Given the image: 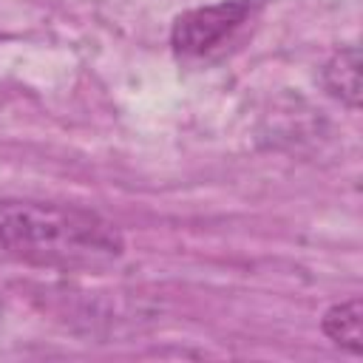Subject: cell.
Masks as SVG:
<instances>
[{"instance_id": "7a4b0ae2", "label": "cell", "mask_w": 363, "mask_h": 363, "mask_svg": "<svg viewBox=\"0 0 363 363\" xmlns=\"http://www.w3.org/2000/svg\"><path fill=\"white\" fill-rule=\"evenodd\" d=\"M252 0H218L213 6L190 9L173 23V48L182 57H204L230 40L250 17Z\"/></svg>"}, {"instance_id": "3957f363", "label": "cell", "mask_w": 363, "mask_h": 363, "mask_svg": "<svg viewBox=\"0 0 363 363\" xmlns=\"http://www.w3.org/2000/svg\"><path fill=\"white\" fill-rule=\"evenodd\" d=\"M323 88L349 108L360 105V51H357V45L340 48L323 65Z\"/></svg>"}, {"instance_id": "6da1fadb", "label": "cell", "mask_w": 363, "mask_h": 363, "mask_svg": "<svg viewBox=\"0 0 363 363\" xmlns=\"http://www.w3.org/2000/svg\"><path fill=\"white\" fill-rule=\"evenodd\" d=\"M0 250L57 269H102L125 252L119 230L79 207L0 201Z\"/></svg>"}, {"instance_id": "277c9868", "label": "cell", "mask_w": 363, "mask_h": 363, "mask_svg": "<svg viewBox=\"0 0 363 363\" xmlns=\"http://www.w3.org/2000/svg\"><path fill=\"white\" fill-rule=\"evenodd\" d=\"M323 332L340 349H346L352 354H360L363 352V306H360V298H349V301L335 303L323 315Z\"/></svg>"}]
</instances>
